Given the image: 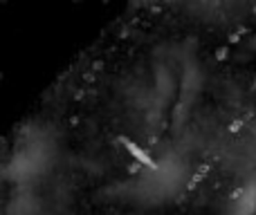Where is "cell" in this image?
I'll return each mask as SVG.
<instances>
[{
	"instance_id": "6da1fadb",
	"label": "cell",
	"mask_w": 256,
	"mask_h": 215,
	"mask_svg": "<svg viewBox=\"0 0 256 215\" xmlns=\"http://www.w3.org/2000/svg\"><path fill=\"white\" fill-rule=\"evenodd\" d=\"M122 144H124V146H126V148H128V150H130V153H132V155H135V157H137V159H140V162H142V164H144V166H148V168H155V162H153V159H150V157H148V153H144V150H142V148H140V146H135V144H132V141H130V139H122Z\"/></svg>"
}]
</instances>
